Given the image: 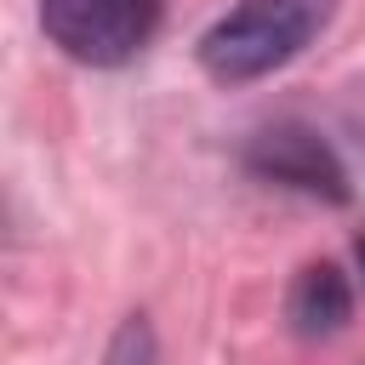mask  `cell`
Returning <instances> with one entry per match:
<instances>
[{
    "instance_id": "cell-1",
    "label": "cell",
    "mask_w": 365,
    "mask_h": 365,
    "mask_svg": "<svg viewBox=\"0 0 365 365\" xmlns=\"http://www.w3.org/2000/svg\"><path fill=\"white\" fill-rule=\"evenodd\" d=\"M336 0H240L200 34V68L222 86L285 68L331 17Z\"/></svg>"
},
{
    "instance_id": "cell-2",
    "label": "cell",
    "mask_w": 365,
    "mask_h": 365,
    "mask_svg": "<svg viewBox=\"0 0 365 365\" xmlns=\"http://www.w3.org/2000/svg\"><path fill=\"white\" fill-rule=\"evenodd\" d=\"M160 11L165 0H40V29L74 63L114 68L154 40Z\"/></svg>"
},
{
    "instance_id": "cell-3",
    "label": "cell",
    "mask_w": 365,
    "mask_h": 365,
    "mask_svg": "<svg viewBox=\"0 0 365 365\" xmlns=\"http://www.w3.org/2000/svg\"><path fill=\"white\" fill-rule=\"evenodd\" d=\"M245 160H251L257 177H274V182L302 188V194H314V200H348V177H342L336 154H331L314 131H302V125L257 131L251 148H245Z\"/></svg>"
},
{
    "instance_id": "cell-4",
    "label": "cell",
    "mask_w": 365,
    "mask_h": 365,
    "mask_svg": "<svg viewBox=\"0 0 365 365\" xmlns=\"http://www.w3.org/2000/svg\"><path fill=\"white\" fill-rule=\"evenodd\" d=\"M348 308H354L348 279H342L331 262H308V268L297 274V285H291V325H297L302 336H331V331H342Z\"/></svg>"
},
{
    "instance_id": "cell-5",
    "label": "cell",
    "mask_w": 365,
    "mask_h": 365,
    "mask_svg": "<svg viewBox=\"0 0 365 365\" xmlns=\"http://www.w3.org/2000/svg\"><path fill=\"white\" fill-rule=\"evenodd\" d=\"M108 365H154V331H148L143 314H131V319L120 325V336H114V348H108Z\"/></svg>"
},
{
    "instance_id": "cell-6",
    "label": "cell",
    "mask_w": 365,
    "mask_h": 365,
    "mask_svg": "<svg viewBox=\"0 0 365 365\" xmlns=\"http://www.w3.org/2000/svg\"><path fill=\"white\" fill-rule=\"evenodd\" d=\"M359 268H365V240H359Z\"/></svg>"
}]
</instances>
